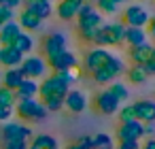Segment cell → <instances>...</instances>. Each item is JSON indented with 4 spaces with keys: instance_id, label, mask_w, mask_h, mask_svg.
Wrapping results in <instances>:
<instances>
[{
    "instance_id": "15",
    "label": "cell",
    "mask_w": 155,
    "mask_h": 149,
    "mask_svg": "<svg viewBox=\"0 0 155 149\" xmlns=\"http://www.w3.org/2000/svg\"><path fill=\"white\" fill-rule=\"evenodd\" d=\"M15 22L19 24L21 32H36V30L43 28V19L36 17V15H34L30 9H26V7L17 13V19H15Z\"/></svg>"
},
{
    "instance_id": "2",
    "label": "cell",
    "mask_w": 155,
    "mask_h": 149,
    "mask_svg": "<svg viewBox=\"0 0 155 149\" xmlns=\"http://www.w3.org/2000/svg\"><path fill=\"white\" fill-rule=\"evenodd\" d=\"M13 113L15 117H19V121L24 124H38V121H45L47 119V109L45 104L38 100V98H24V100H17L15 107H13Z\"/></svg>"
},
{
    "instance_id": "22",
    "label": "cell",
    "mask_w": 155,
    "mask_h": 149,
    "mask_svg": "<svg viewBox=\"0 0 155 149\" xmlns=\"http://www.w3.org/2000/svg\"><path fill=\"white\" fill-rule=\"evenodd\" d=\"M21 28L17 22H7L2 28H0V47H7V45H13V41L19 36Z\"/></svg>"
},
{
    "instance_id": "39",
    "label": "cell",
    "mask_w": 155,
    "mask_h": 149,
    "mask_svg": "<svg viewBox=\"0 0 155 149\" xmlns=\"http://www.w3.org/2000/svg\"><path fill=\"white\" fill-rule=\"evenodd\" d=\"M144 138H155V121L144 124Z\"/></svg>"
},
{
    "instance_id": "18",
    "label": "cell",
    "mask_w": 155,
    "mask_h": 149,
    "mask_svg": "<svg viewBox=\"0 0 155 149\" xmlns=\"http://www.w3.org/2000/svg\"><path fill=\"white\" fill-rule=\"evenodd\" d=\"M153 47H155L153 43H144V45H138V47H130V51H127L130 62L136 64V66H142L144 62H149V58L153 53Z\"/></svg>"
},
{
    "instance_id": "17",
    "label": "cell",
    "mask_w": 155,
    "mask_h": 149,
    "mask_svg": "<svg viewBox=\"0 0 155 149\" xmlns=\"http://www.w3.org/2000/svg\"><path fill=\"white\" fill-rule=\"evenodd\" d=\"M26 56H21L15 47L7 45V47H0V66H5V68H19L21 60Z\"/></svg>"
},
{
    "instance_id": "20",
    "label": "cell",
    "mask_w": 155,
    "mask_h": 149,
    "mask_svg": "<svg viewBox=\"0 0 155 149\" xmlns=\"http://www.w3.org/2000/svg\"><path fill=\"white\" fill-rule=\"evenodd\" d=\"M123 43H125L127 47H138V45L149 43V34H147V30H144V28H130V26H125Z\"/></svg>"
},
{
    "instance_id": "10",
    "label": "cell",
    "mask_w": 155,
    "mask_h": 149,
    "mask_svg": "<svg viewBox=\"0 0 155 149\" xmlns=\"http://www.w3.org/2000/svg\"><path fill=\"white\" fill-rule=\"evenodd\" d=\"M91 104H94V109H96V113H100V115H106V117H110V115H117V111H119V107H121V102L108 92V87H104V90H100L96 96H94V100H91Z\"/></svg>"
},
{
    "instance_id": "37",
    "label": "cell",
    "mask_w": 155,
    "mask_h": 149,
    "mask_svg": "<svg viewBox=\"0 0 155 149\" xmlns=\"http://www.w3.org/2000/svg\"><path fill=\"white\" fill-rule=\"evenodd\" d=\"M142 68H144V73H147L149 77H153V75H155V47H153V53H151L149 62H144V64H142Z\"/></svg>"
},
{
    "instance_id": "13",
    "label": "cell",
    "mask_w": 155,
    "mask_h": 149,
    "mask_svg": "<svg viewBox=\"0 0 155 149\" xmlns=\"http://www.w3.org/2000/svg\"><path fill=\"white\" fill-rule=\"evenodd\" d=\"M142 138H144V124L142 121L132 119V121L117 126L115 141H142Z\"/></svg>"
},
{
    "instance_id": "27",
    "label": "cell",
    "mask_w": 155,
    "mask_h": 149,
    "mask_svg": "<svg viewBox=\"0 0 155 149\" xmlns=\"http://www.w3.org/2000/svg\"><path fill=\"white\" fill-rule=\"evenodd\" d=\"M106 87H108V92H110L119 102H125V100L130 98V90H127V85H125L123 81H119V79H115V81L108 83Z\"/></svg>"
},
{
    "instance_id": "12",
    "label": "cell",
    "mask_w": 155,
    "mask_h": 149,
    "mask_svg": "<svg viewBox=\"0 0 155 149\" xmlns=\"http://www.w3.org/2000/svg\"><path fill=\"white\" fill-rule=\"evenodd\" d=\"M149 19H151V13L140 5H127L123 11V24L130 28H147Z\"/></svg>"
},
{
    "instance_id": "4",
    "label": "cell",
    "mask_w": 155,
    "mask_h": 149,
    "mask_svg": "<svg viewBox=\"0 0 155 149\" xmlns=\"http://www.w3.org/2000/svg\"><path fill=\"white\" fill-rule=\"evenodd\" d=\"M68 90H70V85L66 83V79L60 73H51L38 83V96L36 98H41V102L47 98H64L68 94Z\"/></svg>"
},
{
    "instance_id": "11",
    "label": "cell",
    "mask_w": 155,
    "mask_h": 149,
    "mask_svg": "<svg viewBox=\"0 0 155 149\" xmlns=\"http://www.w3.org/2000/svg\"><path fill=\"white\" fill-rule=\"evenodd\" d=\"M41 49H43V58H49V56H53L62 49H68V36L62 30H53V32L43 36Z\"/></svg>"
},
{
    "instance_id": "5",
    "label": "cell",
    "mask_w": 155,
    "mask_h": 149,
    "mask_svg": "<svg viewBox=\"0 0 155 149\" xmlns=\"http://www.w3.org/2000/svg\"><path fill=\"white\" fill-rule=\"evenodd\" d=\"M110 56H113V53H110L106 47H91V49L85 51V56H83L79 68H83V70L89 73V75H94L96 70H100V68L106 66V62L110 60Z\"/></svg>"
},
{
    "instance_id": "44",
    "label": "cell",
    "mask_w": 155,
    "mask_h": 149,
    "mask_svg": "<svg viewBox=\"0 0 155 149\" xmlns=\"http://www.w3.org/2000/svg\"><path fill=\"white\" fill-rule=\"evenodd\" d=\"M66 149H81V147H79V145H77V143H70V145H68V147H66Z\"/></svg>"
},
{
    "instance_id": "6",
    "label": "cell",
    "mask_w": 155,
    "mask_h": 149,
    "mask_svg": "<svg viewBox=\"0 0 155 149\" xmlns=\"http://www.w3.org/2000/svg\"><path fill=\"white\" fill-rule=\"evenodd\" d=\"M45 62H47L49 70H53V73H66V70H74V68L81 66L77 53L70 51V49H62V51L45 58Z\"/></svg>"
},
{
    "instance_id": "21",
    "label": "cell",
    "mask_w": 155,
    "mask_h": 149,
    "mask_svg": "<svg viewBox=\"0 0 155 149\" xmlns=\"http://www.w3.org/2000/svg\"><path fill=\"white\" fill-rule=\"evenodd\" d=\"M26 9H30L36 17H41L43 22L49 19L53 15V2H49V0H34V2H24Z\"/></svg>"
},
{
    "instance_id": "40",
    "label": "cell",
    "mask_w": 155,
    "mask_h": 149,
    "mask_svg": "<svg viewBox=\"0 0 155 149\" xmlns=\"http://www.w3.org/2000/svg\"><path fill=\"white\" fill-rule=\"evenodd\" d=\"M144 30H147V34H149V36H153V39H155V13L151 15V19H149V24H147V28H144Z\"/></svg>"
},
{
    "instance_id": "36",
    "label": "cell",
    "mask_w": 155,
    "mask_h": 149,
    "mask_svg": "<svg viewBox=\"0 0 155 149\" xmlns=\"http://www.w3.org/2000/svg\"><path fill=\"white\" fill-rule=\"evenodd\" d=\"M74 143H77L81 149H94V138H91V134H83V136H79Z\"/></svg>"
},
{
    "instance_id": "19",
    "label": "cell",
    "mask_w": 155,
    "mask_h": 149,
    "mask_svg": "<svg viewBox=\"0 0 155 149\" xmlns=\"http://www.w3.org/2000/svg\"><path fill=\"white\" fill-rule=\"evenodd\" d=\"M28 149H60V141L53 134H32Z\"/></svg>"
},
{
    "instance_id": "24",
    "label": "cell",
    "mask_w": 155,
    "mask_h": 149,
    "mask_svg": "<svg viewBox=\"0 0 155 149\" xmlns=\"http://www.w3.org/2000/svg\"><path fill=\"white\" fill-rule=\"evenodd\" d=\"M0 81H2L0 85H5V87H9V90H13V92H15V90L24 83V75H21V70H19V68H7V70H5V75L0 77Z\"/></svg>"
},
{
    "instance_id": "45",
    "label": "cell",
    "mask_w": 155,
    "mask_h": 149,
    "mask_svg": "<svg viewBox=\"0 0 155 149\" xmlns=\"http://www.w3.org/2000/svg\"><path fill=\"white\" fill-rule=\"evenodd\" d=\"M24 2H34V0H24ZM49 2H53V0H49Z\"/></svg>"
},
{
    "instance_id": "41",
    "label": "cell",
    "mask_w": 155,
    "mask_h": 149,
    "mask_svg": "<svg viewBox=\"0 0 155 149\" xmlns=\"http://www.w3.org/2000/svg\"><path fill=\"white\" fill-rule=\"evenodd\" d=\"M140 149H155V138H144V141H140Z\"/></svg>"
},
{
    "instance_id": "43",
    "label": "cell",
    "mask_w": 155,
    "mask_h": 149,
    "mask_svg": "<svg viewBox=\"0 0 155 149\" xmlns=\"http://www.w3.org/2000/svg\"><path fill=\"white\" fill-rule=\"evenodd\" d=\"M113 2H115L117 7H121V5H125V2H127V0H113Z\"/></svg>"
},
{
    "instance_id": "34",
    "label": "cell",
    "mask_w": 155,
    "mask_h": 149,
    "mask_svg": "<svg viewBox=\"0 0 155 149\" xmlns=\"http://www.w3.org/2000/svg\"><path fill=\"white\" fill-rule=\"evenodd\" d=\"M0 145H2V149H28V141H24V138L5 141V143H0Z\"/></svg>"
},
{
    "instance_id": "14",
    "label": "cell",
    "mask_w": 155,
    "mask_h": 149,
    "mask_svg": "<svg viewBox=\"0 0 155 149\" xmlns=\"http://www.w3.org/2000/svg\"><path fill=\"white\" fill-rule=\"evenodd\" d=\"M83 2L85 0H58V7H53V13L62 22H74Z\"/></svg>"
},
{
    "instance_id": "30",
    "label": "cell",
    "mask_w": 155,
    "mask_h": 149,
    "mask_svg": "<svg viewBox=\"0 0 155 149\" xmlns=\"http://www.w3.org/2000/svg\"><path fill=\"white\" fill-rule=\"evenodd\" d=\"M96 11L100 15H117L119 13V7L113 2V0H96Z\"/></svg>"
},
{
    "instance_id": "46",
    "label": "cell",
    "mask_w": 155,
    "mask_h": 149,
    "mask_svg": "<svg viewBox=\"0 0 155 149\" xmlns=\"http://www.w3.org/2000/svg\"><path fill=\"white\" fill-rule=\"evenodd\" d=\"M0 5H2V0H0Z\"/></svg>"
},
{
    "instance_id": "25",
    "label": "cell",
    "mask_w": 155,
    "mask_h": 149,
    "mask_svg": "<svg viewBox=\"0 0 155 149\" xmlns=\"http://www.w3.org/2000/svg\"><path fill=\"white\" fill-rule=\"evenodd\" d=\"M15 96H17V100H24V98H36V96H38V81L24 79V83L15 90Z\"/></svg>"
},
{
    "instance_id": "3",
    "label": "cell",
    "mask_w": 155,
    "mask_h": 149,
    "mask_svg": "<svg viewBox=\"0 0 155 149\" xmlns=\"http://www.w3.org/2000/svg\"><path fill=\"white\" fill-rule=\"evenodd\" d=\"M123 36H125V24L123 22H104L96 41H94V47H119L123 45Z\"/></svg>"
},
{
    "instance_id": "31",
    "label": "cell",
    "mask_w": 155,
    "mask_h": 149,
    "mask_svg": "<svg viewBox=\"0 0 155 149\" xmlns=\"http://www.w3.org/2000/svg\"><path fill=\"white\" fill-rule=\"evenodd\" d=\"M117 117H119V124H125V121H132V119H136L134 104H132V102H125L123 107H119V111H117Z\"/></svg>"
},
{
    "instance_id": "26",
    "label": "cell",
    "mask_w": 155,
    "mask_h": 149,
    "mask_svg": "<svg viewBox=\"0 0 155 149\" xmlns=\"http://www.w3.org/2000/svg\"><path fill=\"white\" fill-rule=\"evenodd\" d=\"M125 79H127V83H132V85H142V83H147L149 75L144 73V68H142V66L132 64V66H127V68H125Z\"/></svg>"
},
{
    "instance_id": "16",
    "label": "cell",
    "mask_w": 155,
    "mask_h": 149,
    "mask_svg": "<svg viewBox=\"0 0 155 149\" xmlns=\"http://www.w3.org/2000/svg\"><path fill=\"white\" fill-rule=\"evenodd\" d=\"M132 104H134V113H136V119L138 121H142V124L155 121V100L142 98V100H136Z\"/></svg>"
},
{
    "instance_id": "1",
    "label": "cell",
    "mask_w": 155,
    "mask_h": 149,
    "mask_svg": "<svg viewBox=\"0 0 155 149\" xmlns=\"http://www.w3.org/2000/svg\"><path fill=\"white\" fill-rule=\"evenodd\" d=\"M77 34L83 43H89L94 45L102 24H104V17L96 11V7L91 5V0H85V2L81 5L79 13H77Z\"/></svg>"
},
{
    "instance_id": "23",
    "label": "cell",
    "mask_w": 155,
    "mask_h": 149,
    "mask_svg": "<svg viewBox=\"0 0 155 149\" xmlns=\"http://www.w3.org/2000/svg\"><path fill=\"white\" fill-rule=\"evenodd\" d=\"M11 47H15L21 56H32V51H34L36 43H34V39H32V34H30V32H19V36L13 41V45H11Z\"/></svg>"
},
{
    "instance_id": "42",
    "label": "cell",
    "mask_w": 155,
    "mask_h": 149,
    "mask_svg": "<svg viewBox=\"0 0 155 149\" xmlns=\"http://www.w3.org/2000/svg\"><path fill=\"white\" fill-rule=\"evenodd\" d=\"M5 24H7V22H5V17H2V9H0V28H2Z\"/></svg>"
},
{
    "instance_id": "35",
    "label": "cell",
    "mask_w": 155,
    "mask_h": 149,
    "mask_svg": "<svg viewBox=\"0 0 155 149\" xmlns=\"http://www.w3.org/2000/svg\"><path fill=\"white\" fill-rule=\"evenodd\" d=\"M15 117L13 113V107H5V104H0V124H5V121H11Z\"/></svg>"
},
{
    "instance_id": "7",
    "label": "cell",
    "mask_w": 155,
    "mask_h": 149,
    "mask_svg": "<svg viewBox=\"0 0 155 149\" xmlns=\"http://www.w3.org/2000/svg\"><path fill=\"white\" fill-rule=\"evenodd\" d=\"M19 70L24 75V79H32V81H43L47 77V62L43 56H26L19 64Z\"/></svg>"
},
{
    "instance_id": "38",
    "label": "cell",
    "mask_w": 155,
    "mask_h": 149,
    "mask_svg": "<svg viewBox=\"0 0 155 149\" xmlns=\"http://www.w3.org/2000/svg\"><path fill=\"white\" fill-rule=\"evenodd\" d=\"M0 7H5V9H11V11H17L24 7V0H2V5Z\"/></svg>"
},
{
    "instance_id": "29",
    "label": "cell",
    "mask_w": 155,
    "mask_h": 149,
    "mask_svg": "<svg viewBox=\"0 0 155 149\" xmlns=\"http://www.w3.org/2000/svg\"><path fill=\"white\" fill-rule=\"evenodd\" d=\"M91 138H94V149H115V145H117V141L106 132L91 134Z\"/></svg>"
},
{
    "instance_id": "28",
    "label": "cell",
    "mask_w": 155,
    "mask_h": 149,
    "mask_svg": "<svg viewBox=\"0 0 155 149\" xmlns=\"http://www.w3.org/2000/svg\"><path fill=\"white\" fill-rule=\"evenodd\" d=\"M104 68L113 75V79H119L121 75H125V62H123L119 56H110V60L106 62Z\"/></svg>"
},
{
    "instance_id": "32",
    "label": "cell",
    "mask_w": 155,
    "mask_h": 149,
    "mask_svg": "<svg viewBox=\"0 0 155 149\" xmlns=\"http://www.w3.org/2000/svg\"><path fill=\"white\" fill-rule=\"evenodd\" d=\"M17 102V96L13 90L5 87V85H0V104H5V107H15Z\"/></svg>"
},
{
    "instance_id": "33",
    "label": "cell",
    "mask_w": 155,
    "mask_h": 149,
    "mask_svg": "<svg viewBox=\"0 0 155 149\" xmlns=\"http://www.w3.org/2000/svg\"><path fill=\"white\" fill-rule=\"evenodd\" d=\"M91 81H94L96 85H108V83H113L115 79H113V75H110L106 68H100V70H96V73L91 75Z\"/></svg>"
},
{
    "instance_id": "9",
    "label": "cell",
    "mask_w": 155,
    "mask_h": 149,
    "mask_svg": "<svg viewBox=\"0 0 155 149\" xmlns=\"http://www.w3.org/2000/svg\"><path fill=\"white\" fill-rule=\"evenodd\" d=\"M64 109H68L72 115H81L89 109V94L79 87H70L64 96Z\"/></svg>"
},
{
    "instance_id": "8",
    "label": "cell",
    "mask_w": 155,
    "mask_h": 149,
    "mask_svg": "<svg viewBox=\"0 0 155 149\" xmlns=\"http://www.w3.org/2000/svg\"><path fill=\"white\" fill-rule=\"evenodd\" d=\"M32 126L24 124V121H5V124H0V143H5V141H13V138H24V141H30L32 138Z\"/></svg>"
}]
</instances>
